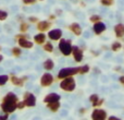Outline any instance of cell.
<instances>
[{
  "label": "cell",
  "instance_id": "obj_1",
  "mask_svg": "<svg viewBox=\"0 0 124 120\" xmlns=\"http://www.w3.org/2000/svg\"><path fill=\"white\" fill-rule=\"evenodd\" d=\"M17 105V97L13 93H8L7 96L3 99V104L1 105V108L6 112H13Z\"/></svg>",
  "mask_w": 124,
  "mask_h": 120
},
{
  "label": "cell",
  "instance_id": "obj_2",
  "mask_svg": "<svg viewBox=\"0 0 124 120\" xmlns=\"http://www.w3.org/2000/svg\"><path fill=\"white\" fill-rule=\"evenodd\" d=\"M75 86H76V83H75V80L73 79L72 77H64L63 81L60 83V87L62 90L66 91V92H72V91H74Z\"/></svg>",
  "mask_w": 124,
  "mask_h": 120
},
{
  "label": "cell",
  "instance_id": "obj_3",
  "mask_svg": "<svg viewBox=\"0 0 124 120\" xmlns=\"http://www.w3.org/2000/svg\"><path fill=\"white\" fill-rule=\"evenodd\" d=\"M77 73H78V67H75V68H65V69L60 70L58 77L59 79H64V77H73V75L77 74Z\"/></svg>",
  "mask_w": 124,
  "mask_h": 120
},
{
  "label": "cell",
  "instance_id": "obj_4",
  "mask_svg": "<svg viewBox=\"0 0 124 120\" xmlns=\"http://www.w3.org/2000/svg\"><path fill=\"white\" fill-rule=\"evenodd\" d=\"M59 49L64 56H69V55L72 52V45L69 41L65 39H61L60 44H59Z\"/></svg>",
  "mask_w": 124,
  "mask_h": 120
},
{
  "label": "cell",
  "instance_id": "obj_5",
  "mask_svg": "<svg viewBox=\"0 0 124 120\" xmlns=\"http://www.w3.org/2000/svg\"><path fill=\"white\" fill-rule=\"evenodd\" d=\"M24 103H25V105L28 106V107H33V106L36 105V97L33 94L27 92L24 95Z\"/></svg>",
  "mask_w": 124,
  "mask_h": 120
},
{
  "label": "cell",
  "instance_id": "obj_6",
  "mask_svg": "<svg viewBox=\"0 0 124 120\" xmlns=\"http://www.w3.org/2000/svg\"><path fill=\"white\" fill-rule=\"evenodd\" d=\"M92 118L95 119V120H97V119L105 120L107 118V112H106V110H103V109H95L92 114Z\"/></svg>",
  "mask_w": 124,
  "mask_h": 120
},
{
  "label": "cell",
  "instance_id": "obj_7",
  "mask_svg": "<svg viewBox=\"0 0 124 120\" xmlns=\"http://www.w3.org/2000/svg\"><path fill=\"white\" fill-rule=\"evenodd\" d=\"M52 82H54V77H52L50 73H45V74H43L41 80H40V83H41V85L43 86L51 85Z\"/></svg>",
  "mask_w": 124,
  "mask_h": 120
},
{
  "label": "cell",
  "instance_id": "obj_8",
  "mask_svg": "<svg viewBox=\"0 0 124 120\" xmlns=\"http://www.w3.org/2000/svg\"><path fill=\"white\" fill-rule=\"evenodd\" d=\"M72 52H73V56H74V59L76 62H81L83 60V51H82V49H79L78 46H73Z\"/></svg>",
  "mask_w": 124,
  "mask_h": 120
},
{
  "label": "cell",
  "instance_id": "obj_9",
  "mask_svg": "<svg viewBox=\"0 0 124 120\" xmlns=\"http://www.w3.org/2000/svg\"><path fill=\"white\" fill-rule=\"evenodd\" d=\"M48 36H49V38L52 39V41H58V39H60L61 36H62V31L60 30V28L52 30L48 33Z\"/></svg>",
  "mask_w": 124,
  "mask_h": 120
},
{
  "label": "cell",
  "instance_id": "obj_10",
  "mask_svg": "<svg viewBox=\"0 0 124 120\" xmlns=\"http://www.w3.org/2000/svg\"><path fill=\"white\" fill-rule=\"evenodd\" d=\"M93 30H94V32L96 33L97 35H99V34H101V33H103L106 31V24L99 21V22H97V23H95Z\"/></svg>",
  "mask_w": 124,
  "mask_h": 120
},
{
  "label": "cell",
  "instance_id": "obj_11",
  "mask_svg": "<svg viewBox=\"0 0 124 120\" xmlns=\"http://www.w3.org/2000/svg\"><path fill=\"white\" fill-rule=\"evenodd\" d=\"M57 101H60V95L56 94V93H50V94H48L47 96L45 97V99H44V102H45L46 104L51 103V102H57Z\"/></svg>",
  "mask_w": 124,
  "mask_h": 120
},
{
  "label": "cell",
  "instance_id": "obj_12",
  "mask_svg": "<svg viewBox=\"0 0 124 120\" xmlns=\"http://www.w3.org/2000/svg\"><path fill=\"white\" fill-rule=\"evenodd\" d=\"M114 34L116 37H123L124 36V24L119 23L114 26Z\"/></svg>",
  "mask_w": 124,
  "mask_h": 120
},
{
  "label": "cell",
  "instance_id": "obj_13",
  "mask_svg": "<svg viewBox=\"0 0 124 120\" xmlns=\"http://www.w3.org/2000/svg\"><path fill=\"white\" fill-rule=\"evenodd\" d=\"M70 30L72 31L75 35H77V36L82 34V28H81V26H79L78 23H72L70 25Z\"/></svg>",
  "mask_w": 124,
  "mask_h": 120
},
{
  "label": "cell",
  "instance_id": "obj_14",
  "mask_svg": "<svg viewBox=\"0 0 124 120\" xmlns=\"http://www.w3.org/2000/svg\"><path fill=\"white\" fill-rule=\"evenodd\" d=\"M50 27V23L47 21H43V22H39L38 25H37V28H38L40 32H44V31L48 30Z\"/></svg>",
  "mask_w": 124,
  "mask_h": 120
},
{
  "label": "cell",
  "instance_id": "obj_15",
  "mask_svg": "<svg viewBox=\"0 0 124 120\" xmlns=\"http://www.w3.org/2000/svg\"><path fill=\"white\" fill-rule=\"evenodd\" d=\"M19 44L21 47L23 48H32L33 47V43L30 41H27V39H24V38H21L19 41Z\"/></svg>",
  "mask_w": 124,
  "mask_h": 120
},
{
  "label": "cell",
  "instance_id": "obj_16",
  "mask_svg": "<svg viewBox=\"0 0 124 120\" xmlns=\"http://www.w3.org/2000/svg\"><path fill=\"white\" fill-rule=\"evenodd\" d=\"M48 104V108H49L51 111H57V110L59 109V107H60V103H59V101L57 102H51V103H47Z\"/></svg>",
  "mask_w": 124,
  "mask_h": 120
},
{
  "label": "cell",
  "instance_id": "obj_17",
  "mask_svg": "<svg viewBox=\"0 0 124 120\" xmlns=\"http://www.w3.org/2000/svg\"><path fill=\"white\" fill-rule=\"evenodd\" d=\"M54 63L51 59H47L44 62V68H45L46 70H51V69H54Z\"/></svg>",
  "mask_w": 124,
  "mask_h": 120
},
{
  "label": "cell",
  "instance_id": "obj_18",
  "mask_svg": "<svg viewBox=\"0 0 124 120\" xmlns=\"http://www.w3.org/2000/svg\"><path fill=\"white\" fill-rule=\"evenodd\" d=\"M34 39H35V42H36L37 44H43L44 42H45V39H46V36H45V34L40 33V34H37L36 36L34 37Z\"/></svg>",
  "mask_w": 124,
  "mask_h": 120
},
{
  "label": "cell",
  "instance_id": "obj_19",
  "mask_svg": "<svg viewBox=\"0 0 124 120\" xmlns=\"http://www.w3.org/2000/svg\"><path fill=\"white\" fill-rule=\"evenodd\" d=\"M88 71H89V66H87V64H85V66H83V67H78L79 74H85V73H87Z\"/></svg>",
  "mask_w": 124,
  "mask_h": 120
},
{
  "label": "cell",
  "instance_id": "obj_20",
  "mask_svg": "<svg viewBox=\"0 0 124 120\" xmlns=\"http://www.w3.org/2000/svg\"><path fill=\"white\" fill-rule=\"evenodd\" d=\"M111 49L113 50V51H118L119 49H121V43L120 42H114L111 46Z\"/></svg>",
  "mask_w": 124,
  "mask_h": 120
},
{
  "label": "cell",
  "instance_id": "obj_21",
  "mask_svg": "<svg viewBox=\"0 0 124 120\" xmlns=\"http://www.w3.org/2000/svg\"><path fill=\"white\" fill-rule=\"evenodd\" d=\"M23 81H24V79H19V77H12V82L15 85H23Z\"/></svg>",
  "mask_w": 124,
  "mask_h": 120
},
{
  "label": "cell",
  "instance_id": "obj_22",
  "mask_svg": "<svg viewBox=\"0 0 124 120\" xmlns=\"http://www.w3.org/2000/svg\"><path fill=\"white\" fill-rule=\"evenodd\" d=\"M101 20V17H99V15H92V17H89V21L92 22V23H97V22H99Z\"/></svg>",
  "mask_w": 124,
  "mask_h": 120
},
{
  "label": "cell",
  "instance_id": "obj_23",
  "mask_svg": "<svg viewBox=\"0 0 124 120\" xmlns=\"http://www.w3.org/2000/svg\"><path fill=\"white\" fill-rule=\"evenodd\" d=\"M113 1L114 0H101V4L105 7H110L113 4Z\"/></svg>",
  "mask_w": 124,
  "mask_h": 120
},
{
  "label": "cell",
  "instance_id": "obj_24",
  "mask_svg": "<svg viewBox=\"0 0 124 120\" xmlns=\"http://www.w3.org/2000/svg\"><path fill=\"white\" fill-rule=\"evenodd\" d=\"M44 49H45L46 51H49V52H51L52 50H54V46L51 45V43H47L45 46H44Z\"/></svg>",
  "mask_w": 124,
  "mask_h": 120
},
{
  "label": "cell",
  "instance_id": "obj_25",
  "mask_svg": "<svg viewBox=\"0 0 124 120\" xmlns=\"http://www.w3.org/2000/svg\"><path fill=\"white\" fill-rule=\"evenodd\" d=\"M8 81V75H0V85L6 84V82Z\"/></svg>",
  "mask_w": 124,
  "mask_h": 120
},
{
  "label": "cell",
  "instance_id": "obj_26",
  "mask_svg": "<svg viewBox=\"0 0 124 120\" xmlns=\"http://www.w3.org/2000/svg\"><path fill=\"white\" fill-rule=\"evenodd\" d=\"M98 99H99V97H98V95H97V94H94V95H92V96L89 97V101L92 102L93 105H94V104L96 103V102L98 101Z\"/></svg>",
  "mask_w": 124,
  "mask_h": 120
},
{
  "label": "cell",
  "instance_id": "obj_27",
  "mask_svg": "<svg viewBox=\"0 0 124 120\" xmlns=\"http://www.w3.org/2000/svg\"><path fill=\"white\" fill-rule=\"evenodd\" d=\"M7 17H8V13H7L6 11L0 10V21H2V20H6Z\"/></svg>",
  "mask_w": 124,
  "mask_h": 120
},
{
  "label": "cell",
  "instance_id": "obj_28",
  "mask_svg": "<svg viewBox=\"0 0 124 120\" xmlns=\"http://www.w3.org/2000/svg\"><path fill=\"white\" fill-rule=\"evenodd\" d=\"M27 28H28V24L22 23V25H21V32H25V31H27Z\"/></svg>",
  "mask_w": 124,
  "mask_h": 120
},
{
  "label": "cell",
  "instance_id": "obj_29",
  "mask_svg": "<svg viewBox=\"0 0 124 120\" xmlns=\"http://www.w3.org/2000/svg\"><path fill=\"white\" fill-rule=\"evenodd\" d=\"M13 55H14V56H20V55H21V49H19V48H13Z\"/></svg>",
  "mask_w": 124,
  "mask_h": 120
},
{
  "label": "cell",
  "instance_id": "obj_30",
  "mask_svg": "<svg viewBox=\"0 0 124 120\" xmlns=\"http://www.w3.org/2000/svg\"><path fill=\"white\" fill-rule=\"evenodd\" d=\"M23 2L25 4H32V3H35L36 0H23Z\"/></svg>",
  "mask_w": 124,
  "mask_h": 120
},
{
  "label": "cell",
  "instance_id": "obj_31",
  "mask_svg": "<svg viewBox=\"0 0 124 120\" xmlns=\"http://www.w3.org/2000/svg\"><path fill=\"white\" fill-rule=\"evenodd\" d=\"M102 103H103V99H98V101H97L93 106H99V105H101Z\"/></svg>",
  "mask_w": 124,
  "mask_h": 120
},
{
  "label": "cell",
  "instance_id": "obj_32",
  "mask_svg": "<svg viewBox=\"0 0 124 120\" xmlns=\"http://www.w3.org/2000/svg\"><path fill=\"white\" fill-rule=\"evenodd\" d=\"M120 83L122 84V85L124 86V75H122V77H120Z\"/></svg>",
  "mask_w": 124,
  "mask_h": 120
},
{
  "label": "cell",
  "instance_id": "obj_33",
  "mask_svg": "<svg viewBox=\"0 0 124 120\" xmlns=\"http://www.w3.org/2000/svg\"><path fill=\"white\" fill-rule=\"evenodd\" d=\"M30 21H31V22H37L38 20H37L36 17H30Z\"/></svg>",
  "mask_w": 124,
  "mask_h": 120
},
{
  "label": "cell",
  "instance_id": "obj_34",
  "mask_svg": "<svg viewBox=\"0 0 124 120\" xmlns=\"http://www.w3.org/2000/svg\"><path fill=\"white\" fill-rule=\"evenodd\" d=\"M24 105H25V103H24V102H23V103H20L19 105H16V106H17V107H19V108H23V106H24Z\"/></svg>",
  "mask_w": 124,
  "mask_h": 120
},
{
  "label": "cell",
  "instance_id": "obj_35",
  "mask_svg": "<svg viewBox=\"0 0 124 120\" xmlns=\"http://www.w3.org/2000/svg\"><path fill=\"white\" fill-rule=\"evenodd\" d=\"M1 119H8V115H6V116H0V120Z\"/></svg>",
  "mask_w": 124,
  "mask_h": 120
},
{
  "label": "cell",
  "instance_id": "obj_36",
  "mask_svg": "<svg viewBox=\"0 0 124 120\" xmlns=\"http://www.w3.org/2000/svg\"><path fill=\"white\" fill-rule=\"evenodd\" d=\"M109 119H110V120H116V119H119V118H116V117H114V116H111Z\"/></svg>",
  "mask_w": 124,
  "mask_h": 120
},
{
  "label": "cell",
  "instance_id": "obj_37",
  "mask_svg": "<svg viewBox=\"0 0 124 120\" xmlns=\"http://www.w3.org/2000/svg\"><path fill=\"white\" fill-rule=\"evenodd\" d=\"M2 58H3V57H2V56H1V55H0V62H1V61H2Z\"/></svg>",
  "mask_w": 124,
  "mask_h": 120
},
{
  "label": "cell",
  "instance_id": "obj_38",
  "mask_svg": "<svg viewBox=\"0 0 124 120\" xmlns=\"http://www.w3.org/2000/svg\"><path fill=\"white\" fill-rule=\"evenodd\" d=\"M0 49H1V47H0Z\"/></svg>",
  "mask_w": 124,
  "mask_h": 120
}]
</instances>
